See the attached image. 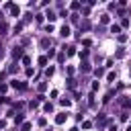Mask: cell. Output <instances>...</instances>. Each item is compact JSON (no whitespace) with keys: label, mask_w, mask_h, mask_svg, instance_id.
<instances>
[{"label":"cell","mask_w":131,"mask_h":131,"mask_svg":"<svg viewBox=\"0 0 131 131\" xmlns=\"http://www.w3.org/2000/svg\"><path fill=\"white\" fill-rule=\"evenodd\" d=\"M59 104H61V106H70V98H61Z\"/></svg>","instance_id":"14"},{"label":"cell","mask_w":131,"mask_h":131,"mask_svg":"<svg viewBox=\"0 0 131 131\" xmlns=\"http://www.w3.org/2000/svg\"><path fill=\"white\" fill-rule=\"evenodd\" d=\"M10 12H12V16H18V14H20V8H18V6H12Z\"/></svg>","instance_id":"8"},{"label":"cell","mask_w":131,"mask_h":131,"mask_svg":"<svg viewBox=\"0 0 131 131\" xmlns=\"http://www.w3.org/2000/svg\"><path fill=\"white\" fill-rule=\"evenodd\" d=\"M20 131H31V123H23L20 125Z\"/></svg>","instance_id":"13"},{"label":"cell","mask_w":131,"mask_h":131,"mask_svg":"<svg viewBox=\"0 0 131 131\" xmlns=\"http://www.w3.org/2000/svg\"><path fill=\"white\" fill-rule=\"evenodd\" d=\"M80 57H84V59H86V57H88V49H84V51H80Z\"/></svg>","instance_id":"27"},{"label":"cell","mask_w":131,"mask_h":131,"mask_svg":"<svg viewBox=\"0 0 131 131\" xmlns=\"http://www.w3.org/2000/svg\"><path fill=\"white\" fill-rule=\"evenodd\" d=\"M82 127H84V129H90V127H92V123H90V121H84V123H82Z\"/></svg>","instance_id":"25"},{"label":"cell","mask_w":131,"mask_h":131,"mask_svg":"<svg viewBox=\"0 0 131 131\" xmlns=\"http://www.w3.org/2000/svg\"><path fill=\"white\" fill-rule=\"evenodd\" d=\"M74 86H76V80L70 78V80H68V88H74Z\"/></svg>","instance_id":"18"},{"label":"cell","mask_w":131,"mask_h":131,"mask_svg":"<svg viewBox=\"0 0 131 131\" xmlns=\"http://www.w3.org/2000/svg\"><path fill=\"white\" fill-rule=\"evenodd\" d=\"M6 127V121H0V129H4Z\"/></svg>","instance_id":"31"},{"label":"cell","mask_w":131,"mask_h":131,"mask_svg":"<svg viewBox=\"0 0 131 131\" xmlns=\"http://www.w3.org/2000/svg\"><path fill=\"white\" fill-rule=\"evenodd\" d=\"M45 16H47V18H49V23H53V20H55V18H57V14H55V12H53V10H47V14H45Z\"/></svg>","instance_id":"4"},{"label":"cell","mask_w":131,"mask_h":131,"mask_svg":"<svg viewBox=\"0 0 131 131\" xmlns=\"http://www.w3.org/2000/svg\"><path fill=\"white\" fill-rule=\"evenodd\" d=\"M108 131H117V125H111V127H108Z\"/></svg>","instance_id":"30"},{"label":"cell","mask_w":131,"mask_h":131,"mask_svg":"<svg viewBox=\"0 0 131 131\" xmlns=\"http://www.w3.org/2000/svg\"><path fill=\"white\" fill-rule=\"evenodd\" d=\"M29 106H31V108H37V106H39V100H31Z\"/></svg>","instance_id":"19"},{"label":"cell","mask_w":131,"mask_h":131,"mask_svg":"<svg viewBox=\"0 0 131 131\" xmlns=\"http://www.w3.org/2000/svg\"><path fill=\"white\" fill-rule=\"evenodd\" d=\"M127 131H131V127H129V129H127Z\"/></svg>","instance_id":"32"},{"label":"cell","mask_w":131,"mask_h":131,"mask_svg":"<svg viewBox=\"0 0 131 131\" xmlns=\"http://www.w3.org/2000/svg\"><path fill=\"white\" fill-rule=\"evenodd\" d=\"M43 111H45V113H51V111H53V104H51V102H47V104L43 106Z\"/></svg>","instance_id":"12"},{"label":"cell","mask_w":131,"mask_h":131,"mask_svg":"<svg viewBox=\"0 0 131 131\" xmlns=\"http://www.w3.org/2000/svg\"><path fill=\"white\" fill-rule=\"evenodd\" d=\"M47 59H49L47 55H41V57H39V66H47Z\"/></svg>","instance_id":"9"},{"label":"cell","mask_w":131,"mask_h":131,"mask_svg":"<svg viewBox=\"0 0 131 131\" xmlns=\"http://www.w3.org/2000/svg\"><path fill=\"white\" fill-rule=\"evenodd\" d=\"M94 74H96V78H100V76H104V70H102V68H96Z\"/></svg>","instance_id":"11"},{"label":"cell","mask_w":131,"mask_h":131,"mask_svg":"<svg viewBox=\"0 0 131 131\" xmlns=\"http://www.w3.org/2000/svg\"><path fill=\"white\" fill-rule=\"evenodd\" d=\"M6 31H8V25L6 23H0V35H4Z\"/></svg>","instance_id":"10"},{"label":"cell","mask_w":131,"mask_h":131,"mask_svg":"<svg viewBox=\"0 0 131 131\" xmlns=\"http://www.w3.org/2000/svg\"><path fill=\"white\" fill-rule=\"evenodd\" d=\"M57 61H59V63H63V61H66V55H63V53H59V55H57Z\"/></svg>","instance_id":"23"},{"label":"cell","mask_w":131,"mask_h":131,"mask_svg":"<svg viewBox=\"0 0 131 131\" xmlns=\"http://www.w3.org/2000/svg\"><path fill=\"white\" fill-rule=\"evenodd\" d=\"M39 90H41V92H43V90H47V84H45V82H41V84H39Z\"/></svg>","instance_id":"28"},{"label":"cell","mask_w":131,"mask_h":131,"mask_svg":"<svg viewBox=\"0 0 131 131\" xmlns=\"http://www.w3.org/2000/svg\"><path fill=\"white\" fill-rule=\"evenodd\" d=\"M82 45H84V47H90V45H92V41H90V39H84V41H82Z\"/></svg>","instance_id":"22"},{"label":"cell","mask_w":131,"mask_h":131,"mask_svg":"<svg viewBox=\"0 0 131 131\" xmlns=\"http://www.w3.org/2000/svg\"><path fill=\"white\" fill-rule=\"evenodd\" d=\"M117 39H119V41H121V43H125V41H127V35H123V33H121V35H119V37H117Z\"/></svg>","instance_id":"21"},{"label":"cell","mask_w":131,"mask_h":131,"mask_svg":"<svg viewBox=\"0 0 131 131\" xmlns=\"http://www.w3.org/2000/svg\"><path fill=\"white\" fill-rule=\"evenodd\" d=\"M66 119H68V113H59V115L55 117V123L61 125V123H66Z\"/></svg>","instance_id":"2"},{"label":"cell","mask_w":131,"mask_h":131,"mask_svg":"<svg viewBox=\"0 0 131 131\" xmlns=\"http://www.w3.org/2000/svg\"><path fill=\"white\" fill-rule=\"evenodd\" d=\"M123 106H131V100H123Z\"/></svg>","instance_id":"29"},{"label":"cell","mask_w":131,"mask_h":131,"mask_svg":"<svg viewBox=\"0 0 131 131\" xmlns=\"http://www.w3.org/2000/svg\"><path fill=\"white\" fill-rule=\"evenodd\" d=\"M76 53V47H68V51H66V55H74Z\"/></svg>","instance_id":"15"},{"label":"cell","mask_w":131,"mask_h":131,"mask_svg":"<svg viewBox=\"0 0 131 131\" xmlns=\"http://www.w3.org/2000/svg\"><path fill=\"white\" fill-rule=\"evenodd\" d=\"M23 121H25V115H16L14 117V125H23Z\"/></svg>","instance_id":"7"},{"label":"cell","mask_w":131,"mask_h":131,"mask_svg":"<svg viewBox=\"0 0 131 131\" xmlns=\"http://www.w3.org/2000/svg\"><path fill=\"white\" fill-rule=\"evenodd\" d=\"M59 35H61V37H68V35H70V27H68V25H63V27H61V31H59Z\"/></svg>","instance_id":"5"},{"label":"cell","mask_w":131,"mask_h":131,"mask_svg":"<svg viewBox=\"0 0 131 131\" xmlns=\"http://www.w3.org/2000/svg\"><path fill=\"white\" fill-rule=\"evenodd\" d=\"M80 29H90V23H88V20H84V23L80 25Z\"/></svg>","instance_id":"20"},{"label":"cell","mask_w":131,"mask_h":131,"mask_svg":"<svg viewBox=\"0 0 131 131\" xmlns=\"http://www.w3.org/2000/svg\"><path fill=\"white\" fill-rule=\"evenodd\" d=\"M12 57H14V59L25 57V55H23V49H20V47H14V49H12Z\"/></svg>","instance_id":"1"},{"label":"cell","mask_w":131,"mask_h":131,"mask_svg":"<svg viewBox=\"0 0 131 131\" xmlns=\"http://www.w3.org/2000/svg\"><path fill=\"white\" fill-rule=\"evenodd\" d=\"M10 86H12V88H18V90H25V88H27V84H25V82H16V80H14V82H10Z\"/></svg>","instance_id":"3"},{"label":"cell","mask_w":131,"mask_h":131,"mask_svg":"<svg viewBox=\"0 0 131 131\" xmlns=\"http://www.w3.org/2000/svg\"><path fill=\"white\" fill-rule=\"evenodd\" d=\"M111 33H115V35L119 37V35H121V27H119V25H113V27H111Z\"/></svg>","instance_id":"6"},{"label":"cell","mask_w":131,"mask_h":131,"mask_svg":"<svg viewBox=\"0 0 131 131\" xmlns=\"http://www.w3.org/2000/svg\"><path fill=\"white\" fill-rule=\"evenodd\" d=\"M80 70H82V72H90V63H82Z\"/></svg>","instance_id":"16"},{"label":"cell","mask_w":131,"mask_h":131,"mask_svg":"<svg viewBox=\"0 0 131 131\" xmlns=\"http://www.w3.org/2000/svg\"><path fill=\"white\" fill-rule=\"evenodd\" d=\"M123 55H125V49H123V47H121V49H119V51H117V57H123Z\"/></svg>","instance_id":"26"},{"label":"cell","mask_w":131,"mask_h":131,"mask_svg":"<svg viewBox=\"0 0 131 131\" xmlns=\"http://www.w3.org/2000/svg\"><path fill=\"white\" fill-rule=\"evenodd\" d=\"M37 123H39V127H45V125H47V121H45V119H43V117H41V119H39V121H37Z\"/></svg>","instance_id":"24"},{"label":"cell","mask_w":131,"mask_h":131,"mask_svg":"<svg viewBox=\"0 0 131 131\" xmlns=\"http://www.w3.org/2000/svg\"><path fill=\"white\" fill-rule=\"evenodd\" d=\"M53 72H55V68H47L45 70V76H53Z\"/></svg>","instance_id":"17"}]
</instances>
